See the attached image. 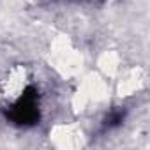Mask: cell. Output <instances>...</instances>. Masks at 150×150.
Segmentation results:
<instances>
[{"label":"cell","mask_w":150,"mask_h":150,"mask_svg":"<svg viewBox=\"0 0 150 150\" xmlns=\"http://www.w3.org/2000/svg\"><path fill=\"white\" fill-rule=\"evenodd\" d=\"M32 81V71L27 65H13L0 78V103L7 108L20 106L30 94Z\"/></svg>","instance_id":"cell-1"},{"label":"cell","mask_w":150,"mask_h":150,"mask_svg":"<svg viewBox=\"0 0 150 150\" xmlns=\"http://www.w3.org/2000/svg\"><path fill=\"white\" fill-rule=\"evenodd\" d=\"M74 108L78 113H97L104 110V106L110 103V90L103 78L97 76H87L78 83V90L74 94Z\"/></svg>","instance_id":"cell-2"},{"label":"cell","mask_w":150,"mask_h":150,"mask_svg":"<svg viewBox=\"0 0 150 150\" xmlns=\"http://www.w3.org/2000/svg\"><path fill=\"white\" fill-rule=\"evenodd\" d=\"M50 143L57 148H80L85 145V134L78 124H57L50 131Z\"/></svg>","instance_id":"cell-3"},{"label":"cell","mask_w":150,"mask_h":150,"mask_svg":"<svg viewBox=\"0 0 150 150\" xmlns=\"http://www.w3.org/2000/svg\"><path fill=\"white\" fill-rule=\"evenodd\" d=\"M78 53L67 41H58L53 48V62L55 67L62 74H72L78 71Z\"/></svg>","instance_id":"cell-4"}]
</instances>
